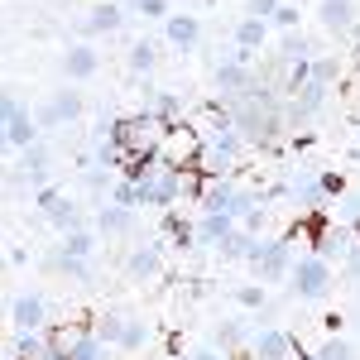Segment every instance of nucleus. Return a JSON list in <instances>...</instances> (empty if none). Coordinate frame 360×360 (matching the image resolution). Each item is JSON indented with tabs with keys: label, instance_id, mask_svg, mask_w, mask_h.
<instances>
[{
	"label": "nucleus",
	"instance_id": "6e6552de",
	"mask_svg": "<svg viewBox=\"0 0 360 360\" xmlns=\"http://www.w3.org/2000/svg\"><path fill=\"white\" fill-rule=\"evenodd\" d=\"M10 327H15V332H44V327H49V303H44V293H15V298H10Z\"/></svg>",
	"mask_w": 360,
	"mask_h": 360
},
{
	"label": "nucleus",
	"instance_id": "9d476101",
	"mask_svg": "<svg viewBox=\"0 0 360 360\" xmlns=\"http://www.w3.org/2000/svg\"><path fill=\"white\" fill-rule=\"evenodd\" d=\"M164 44L178 53H193L202 44V15H168L164 20Z\"/></svg>",
	"mask_w": 360,
	"mask_h": 360
},
{
	"label": "nucleus",
	"instance_id": "5701e85b",
	"mask_svg": "<svg viewBox=\"0 0 360 360\" xmlns=\"http://www.w3.org/2000/svg\"><path fill=\"white\" fill-rule=\"evenodd\" d=\"M164 231H168V240H173L178 250H193L197 245V226L183 221L178 212H164Z\"/></svg>",
	"mask_w": 360,
	"mask_h": 360
},
{
	"label": "nucleus",
	"instance_id": "b1692460",
	"mask_svg": "<svg viewBox=\"0 0 360 360\" xmlns=\"http://www.w3.org/2000/svg\"><path fill=\"white\" fill-rule=\"evenodd\" d=\"M231 298L245 307V312H259V307L269 303V288H264V283H236V293H231Z\"/></svg>",
	"mask_w": 360,
	"mask_h": 360
},
{
	"label": "nucleus",
	"instance_id": "7c9ffc66",
	"mask_svg": "<svg viewBox=\"0 0 360 360\" xmlns=\"http://www.w3.org/2000/svg\"><path fill=\"white\" fill-rule=\"evenodd\" d=\"M278 5H283V0H245V20H259V25H274Z\"/></svg>",
	"mask_w": 360,
	"mask_h": 360
},
{
	"label": "nucleus",
	"instance_id": "473e14b6",
	"mask_svg": "<svg viewBox=\"0 0 360 360\" xmlns=\"http://www.w3.org/2000/svg\"><path fill=\"white\" fill-rule=\"evenodd\" d=\"M336 77H341V63H336V58H312V82H327V86H332Z\"/></svg>",
	"mask_w": 360,
	"mask_h": 360
},
{
	"label": "nucleus",
	"instance_id": "f8f14e48",
	"mask_svg": "<svg viewBox=\"0 0 360 360\" xmlns=\"http://www.w3.org/2000/svg\"><path fill=\"white\" fill-rule=\"evenodd\" d=\"M96 68H101V53L91 49V44H72L68 53H63V77L68 82H86V77H96Z\"/></svg>",
	"mask_w": 360,
	"mask_h": 360
},
{
	"label": "nucleus",
	"instance_id": "ddd939ff",
	"mask_svg": "<svg viewBox=\"0 0 360 360\" xmlns=\"http://www.w3.org/2000/svg\"><path fill=\"white\" fill-rule=\"evenodd\" d=\"M317 25L327 34H351L356 29V0H317Z\"/></svg>",
	"mask_w": 360,
	"mask_h": 360
},
{
	"label": "nucleus",
	"instance_id": "72a5a7b5",
	"mask_svg": "<svg viewBox=\"0 0 360 360\" xmlns=\"http://www.w3.org/2000/svg\"><path fill=\"white\" fill-rule=\"evenodd\" d=\"M298 20H303V10H298V5H278L274 29H283V34H298Z\"/></svg>",
	"mask_w": 360,
	"mask_h": 360
},
{
	"label": "nucleus",
	"instance_id": "412c9836",
	"mask_svg": "<svg viewBox=\"0 0 360 360\" xmlns=\"http://www.w3.org/2000/svg\"><path fill=\"white\" fill-rule=\"evenodd\" d=\"M250 327L245 322H236V317H231V322H221V327H217V341H212V346H217V351H226V356H236V351H240V346H250Z\"/></svg>",
	"mask_w": 360,
	"mask_h": 360
},
{
	"label": "nucleus",
	"instance_id": "423d86ee",
	"mask_svg": "<svg viewBox=\"0 0 360 360\" xmlns=\"http://www.w3.org/2000/svg\"><path fill=\"white\" fill-rule=\"evenodd\" d=\"M82 111H86V106H82V91H68V86H63V91H53V96L39 106V130L77 125V120H82Z\"/></svg>",
	"mask_w": 360,
	"mask_h": 360
},
{
	"label": "nucleus",
	"instance_id": "cd10ccee",
	"mask_svg": "<svg viewBox=\"0 0 360 360\" xmlns=\"http://www.w3.org/2000/svg\"><path fill=\"white\" fill-rule=\"evenodd\" d=\"M312 360H356V351H351L346 336H327V341L317 346V356H312Z\"/></svg>",
	"mask_w": 360,
	"mask_h": 360
},
{
	"label": "nucleus",
	"instance_id": "1a4fd4ad",
	"mask_svg": "<svg viewBox=\"0 0 360 360\" xmlns=\"http://www.w3.org/2000/svg\"><path fill=\"white\" fill-rule=\"evenodd\" d=\"M125 20H130V10H125L120 0H96V5L86 10V20H82V34H86V39L120 34V29H125Z\"/></svg>",
	"mask_w": 360,
	"mask_h": 360
},
{
	"label": "nucleus",
	"instance_id": "393cba45",
	"mask_svg": "<svg viewBox=\"0 0 360 360\" xmlns=\"http://www.w3.org/2000/svg\"><path fill=\"white\" fill-rule=\"evenodd\" d=\"M278 58H283V63H307L312 49H307L303 34H283V39H278Z\"/></svg>",
	"mask_w": 360,
	"mask_h": 360
},
{
	"label": "nucleus",
	"instance_id": "4468645a",
	"mask_svg": "<svg viewBox=\"0 0 360 360\" xmlns=\"http://www.w3.org/2000/svg\"><path fill=\"white\" fill-rule=\"evenodd\" d=\"M327 106V82H303L293 96H288V120L298 125V120H307V115H317Z\"/></svg>",
	"mask_w": 360,
	"mask_h": 360
},
{
	"label": "nucleus",
	"instance_id": "aec40b11",
	"mask_svg": "<svg viewBox=\"0 0 360 360\" xmlns=\"http://www.w3.org/2000/svg\"><path fill=\"white\" fill-rule=\"evenodd\" d=\"M264 39H269V25H259V20H240L236 34H231V44H236L240 53H250V58L264 49Z\"/></svg>",
	"mask_w": 360,
	"mask_h": 360
},
{
	"label": "nucleus",
	"instance_id": "20e7f679",
	"mask_svg": "<svg viewBox=\"0 0 360 360\" xmlns=\"http://www.w3.org/2000/svg\"><path fill=\"white\" fill-rule=\"evenodd\" d=\"M39 135H44V130H39V115H29L25 101H20V91L10 86V91H5V144L25 154L29 144H39Z\"/></svg>",
	"mask_w": 360,
	"mask_h": 360
},
{
	"label": "nucleus",
	"instance_id": "c756f323",
	"mask_svg": "<svg viewBox=\"0 0 360 360\" xmlns=\"http://www.w3.org/2000/svg\"><path fill=\"white\" fill-rule=\"evenodd\" d=\"M336 221L351 226V231H360V193H341V202H336Z\"/></svg>",
	"mask_w": 360,
	"mask_h": 360
},
{
	"label": "nucleus",
	"instance_id": "4be33fe9",
	"mask_svg": "<svg viewBox=\"0 0 360 360\" xmlns=\"http://www.w3.org/2000/svg\"><path fill=\"white\" fill-rule=\"evenodd\" d=\"M10 356H20V360H44V356H49V336H44V332H15V341H10Z\"/></svg>",
	"mask_w": 360,
	"mask_h": 360
},
{
	"label": "nucleus",
	"instance_id": "f03ea898",
	"mask_svg": "<svg viewBox=\"0 0 360 360\" xmlns=\"http://www.w3.org/2000/svg\"><path fill=\"white\" fill-rule=\"evenodd\" d=\"M250 269L259 274V283H288L293 274V240H264V236H255V245H250Z\"/></svg>",
	"mask_w": 360,
	"mask_h": 360
},
{
	"label": "nucleus",
	"instance_id": "a211bd4d",
	"mask_svg": "<svg viewBox=\"0 0 360 360\" xmlns=\"http://www.w3.org/2000/svg\"><path fill=\"white\" fill-rule=\"evenodd\" d=\"M130 226H135V212H130V207H115V202L96 207V231H101V236H125Z\"/></svg>",
	"mask_w": 360,
	"mask_h": 360
},
{
	"label": "nucleus",
	"instance_id": "a878e982",
	"mask_svg": "<svg viewBox=\"0 0 360 360\" xmlns=\"http://www.w3.org/2000/svg\"><path fill=\"white\" fill-rule=\"evenodd\" d=\"M91 332L115 351V346H120V332H125V317H120V312H106V317H96V327H91Z\"/></svg>",
	"mask_w": 360,
	"mask_h": 360
},
{
	"label": "nucleus",
	"instance_id": "c9c22d12",
	"mask_svg": "<svg viewBox=\"0 0 360 360\" xmlns=\"http://www.w3.org/2000/svg\"><path fill=\"white\" fill-rule=\"evenodd\" d=\"M183 360H231V356L217 351V346H202V351H193V356H183Z\"/></svg>",
	"mask_w": 360,
	"mask_h": 360
},
{
	"label": "nucleus",
	"instance_id": "2eb2a0df",
	"mask_svg": "<svg viewBox=\"0 0 360 360\" xmlns=\"http://www.w3.org/2000/svg\"><path fill=\"white\" fill-rule=\"evenodd\" d=\"M125 274L135 278V283L159 278V274H164V250H159V245H135V250H130V259H125Z\"/></svg>",
	"mask_w": 360,
	"mask_h": 360
},
{
	"label": "nucleus",
	"instance_id": "f3484780",
	"mask_svg": "<svg viewBox=\"0 0 360 360\" xmlns=\"http://www.w3.org/2000/svg\"><path fill=\"white\" fill-rule=\"evenodd\" d=\"M125 68H130L135 77H149V72L159 68V44H154V39H135L130 53H125Z\"/></svg>",
	"mask_w": 360,
	"mask_h": 360
},
{
	"label": "nucleus",
	"instance_id": "6ab92c4d",
	"mask_svg": "<svg viewBox=\"0 0 360 360\" xmlns=\"http://www.w3.org/2000/svg\"><path fill=\"white\" fill-rule=\"evenodd\" d=\"M106 356H111V346L96 332H72V341H68V360H106Z\"/></svg>",
	"mask_w": 360,
	"mask_h": 360
},
{
	"label": "nucleus",
	"instance_id": "0eeeda50",
	"mask_svg": "<svg viewBox=\"0 0 360 360\" xmlns=\"http://www.w3.org/2000/svg\"><path fill=\"white\" fill-rule=\"evenodd\" d=\"M250 356L255 360H288L293 356V336L283 332L278 322H259L250 336Z\"/></svg>",
	"mask_w": 360,
	"mask_h": 360
},
{
	"label": "nucleus",
	"instance_id": "39448f33",
	"mask_svg": "<svg viewBox=\"0 0 360 360\" xmlns=\"http://www.w3.org/2000/svg\"><path fill=\"white\" fill-rule=\"evenodd\" d=\"M34 207H39V217L49 226H58L63 236H68V231H82V207L63 193V188H44V193L34 197Z\"/></svg>",
	"mask_w": 360,
	"mask_h": 360
},
{
	"label": "nucleus",
	"instance_id": "2f4dec72",
	"mask_svg": "<svg viewBox=\"0 0 360 360\" xmlns=\"http://www.w3.org/2000/svg\"><path fill=\"white\" fill-rule=\"evenodd\" d=\"M130 15H144V20H168L173 5L168 0H130Z\"/></svg>",
	"mask_w": 360,
	"mask_h": 360
},
{
	"label": "nucleus",
	"instance_id": "e433bc0d",
	"mask_svg": "<svg viewBox=\"0 0 360 360\" xmlns=\"http://www.w3.org/2000/svg\"><path fill=\"white\" fill-rule=\"evenodd\" d=\"M193 5H197V10H212V5H217V0H193Z\"/></svg>",
	"mask_w": 360,
	"mask_h": 360
},
{
	"label": "nucleus",
	"instance_id": "7ed1b4c3",
	"mask_svg": "<svg viewBox=\"0 0 360 360\" xmlns=\"http://www.w3.org/2000/svg\"><path fill=\"white\" fill-rule=\"evenodd\" d=\"M336 283V269L322 259V255H303L298 264H293V274H288V293L298 298V303H317V298H327Z\"/></svg>",
	"mask_w": 360,
	"mask_h": 360
},
{
	"label": "nucleus",
	"instance_id": "f704fd0d",
	"mask_svg": "<svg viewBox=\"0 0 360 360\" xmlns=\"http://www.w3.org/2000/svg\"><path fill=\"white\" fill-rule=\"evenodd\" d=\"M341 269H346V278H356V283H360V245H351V255H346Z\"/></svg>",
	"mask_w": 360,
	"mask_h": 360
},
{
	"label": "nucleus",
	"instance_id": "f257e3e1",
	"mask_svg": "<svg viewBox=\"0 0 360 360\" xmlns=\"http://www.w3.org/2000/svg\"><path fill=\"white\" fill-rule=\"evenodd\" d=\"M255 207H264V197L255 188H240L236 178H202V188H197V212H221V217L245 221Z\"/></svg>",
	"mask_w": 360,
	"mask_h": 360
},
{
	"label": "nucleus",
	"instance_id": "9b49d317",
	"mask_svg": "<svg viewBox=\"0 0 360 360\" xmlns=\"http://www.w3.org/2000/svg\"><path fill=\"white\" fill-rule=\"evenodd\" d=\"M240 231V221L236 217H221V212H202L197 217V245H207V250H221L231 236Z\"/></svg>",
	"mask_w": 360,
	"mask_h": 360
},
{
	"label": "nucleus",
	"instance_id": "c85d7f7f",
	"mask_svg": "<svg viewBox=\"0 0 360 360\" xmlns=\"http://www.w3.org/2000/svg\"><path fill=\"white\" fill-rule=\"evenodd\" d=\"M111 202H115V207H130V212H139V207H144V202H139V183H135V178H120V183L111 188Z\"/></svg>",
	"mask_w": 360,
	"mask_h": 360
},
{
	"label": "nucleus",
	"instance_id": "bb28decb",
	"mask_svg": "<svg viewBox=\"0 0 360 360\" xmlns=\"http://www.w3.org/2000/svg\"><path fill=\"white\" fill-rule=\"evenodd\" d=\"M144 341H149V327L139 317H125V332H120V346L115 351H144Z\"/></svg>",
	"mask_w": 360,
	"mask_h": 360
},
{
	"label": "nucleus",
	"instance_id": "dca6fc26",
	"mask_svg": "<svg viewBox=\"0 0 360 360\" xmlns=\"http://www.w3.org/2000/svg\"><path fill=\"white\" fill-rule=\"evenodd\" d=\"M91 255H96V231H68L63 236V245H58V259H77V264H91Z\"/></svg>",
	"mask_w": 360,
	"mask_h": 360
}]
</instances>
